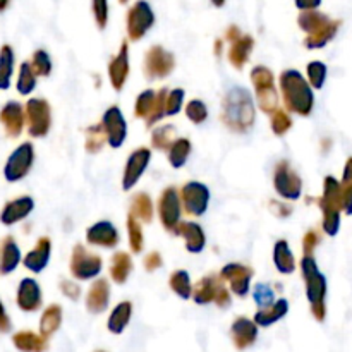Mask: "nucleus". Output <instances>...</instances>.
<instances>
[{
  "label": "nucleus",
  "instance_id": "50",
  "mask_svg": "<svg viewBox=\"0 0 352 352\" xmlns=\"http://www.w3.org/2000/svg\"><path fill=\"white\" fill-rule=\"evenodd\" d=\"M251 82H253L254 89L260 88H267V86H274L275 85V76L272 72V69H268L267 65H254L251 69Z\"/></svg>",
  "mask_w": 352,
  "mask_h": 352
},
{
  "label": "nucleus",
  "instance_id": "40",
  "mask_svg": "<svg viewBox=\"0 0 352 352\" xmlns=\"http://www.w3.org/2000/svg\"><path fill=\"white\" fill-rule=\"evenodd\" d=\"M168 285H170L172 292L175 296H179L181 299L188 301V299L192 298V289L195 285L191 284V277L186 270H175L174 274L168 278Z\"/></svg>",
  "mask_w": 352,
  "mask_h": 352
},
{
  "label": "nucleus",
  "instance_id": "17",
  "mask_svg": "<svg viewBox=\"0 0 352 352\" xmlns=\"http://www.w3.org/2000/svg\"><path fill=\"white\" fill-rule=\"evenodd\" d=\"M86 243L96 248H103V250H113V248L119 246L120 234L110 220H100V222L88 227Z\"/></svg>",
  "mask_w": 352,
  "mask_h": 352
},
{
  "label": "nucleus",
  "instance_id": "42",
  "mask_svg": "<svg viewBox=\"0 0 352 352\" xmlns=\"http://www.w3.org/2000/svg\"><path fill=\"white\" fill-rule=\"evenodd\" d=\"M254 91H256V102L261 112L272 116V113L278 109V103H280V98H278V91L277 88H275V85L267 86V88L254 89Z\"/></svg>",
  "mask_w": 352,
  "mask_h": 352
},
{
  "label": "nucleus",
  "instance_id": "9",
  "mask_svg": "<svg viewBox=\"0 0 352 352\" xmlns=\"http://www.w3.org/2000/svg\"><path fill=\"white\" fill-rule=\"evenodd\" d=\"M34 164V146L30 141L21 143L7 158L3 165V179L7 182H19L30 174Z\"/></svg>",
  "mask_w": 352,
  "mask_h": 352
},
{
  "label": "nucleus",
  "instance_id": "11",
  "mask_svg": "<svg viewBox=\"0 0 352 352\" xmlns=\"http://www.w3.org/2000/svg\"><path fill=\"white\" fill-rule=\"evenodd\" d=\"M157 212L160 223L165 230L174 232L175 227L182 222V201L181 192L175 188H165L160 192V198L157 203Z\"/></svg>",
  "mask_w": 352,
  "mask_h": 352
},
{
  "label": "nucleus",
  "instance_id": "63",
  "mask_svg": "<svg viewBox=\"0 0 352 352\" xmlns=\"http://www.w3.org/2000/svg\"><path fill=\"white\" fill-rule=\"evenodd\" d=\"M119 3H122V6H126V3H129V0H119Z\"/></svg>",
  "mask_w": 352,
  "mask_h": 352
},
{
  "label": "nucleus",
  "instance_id": "41",
  "mask_svg": "<svg viewBox=\"0 0 352 352\" xmlns=\"http://www.w3.org/2000/svg\"><path fill=\"white\" fill-rule=\"evenodd\" d=\"M36 78H38L36 72L33 71L30 62H23V64L19 65V72H17V81H16L17 93L23 96L31 95V93L34 91V88H36V82H38Z\"/></svg>",
  "mask_w": 352,
  "mask_h": 352
},
{
  "label": "nucleus",
  "instance_id": "34",
  "mask_svg": "<svg viewBox=\"0 0 352 352\" xmlns=\"http://www.w3.org/2000/svg\"><path fill=\"white\" fill-rule=\"evenodd\" d=\"M14 64H16V55L10 45L0 47V91H6L10 88L14 76Z\"/></svg>",
  "mask_w": 352,
  "mask_h": 352
},
{
  "label": "nucleus",
  "instance_id": "49",
  "mask_svg": "<svg viewBox=\"0 0 352 352\" xmlns=\"http://www.w3.org/2000/svg\"><path fill=\"white\" fill-rule=\"evenodd\" d=\"M270 127L274 131L275 136H284L287 131H291L292 127V117L289 116L287 110L277 109L274 113L270 116Z\"/></svg>",
  "mask_w": 352,
  "mask_h": 352
},
{
  "label": "nucleus",
  "instance_id": "22",
  "mask_svg": "<svg viewBox=\"0 0 352 352\" xmlns=\"http://www.w3.org/2000/svg\"><path fill=\"white\" fill-rule=\"evenodd\" d=\"M172 234L184 239L188 253L199 254L206 248L205 230H203V227L198 222H186V220H182Z\"/></svg>",
  "mask_w": 352,
  "mask_h": 352
},
{
  "label": "nucleus",
  "instance_id": "15",
  "mask_svg": "<svg viewBox=\"0 0 352 352\" xmlns=\"http://www.w3.org/2000/svg\"><path fill=\"white\" fill-rule=\"evenodd\" d=\"M151 162V150L150 148H138L133 153L127 157L126 167H124L122 174V189L124 191H131L133 188H136L138 182L141 181L143 174L146 172V168L150 167Z\"/></svg>",
  "mask_w": 352,
  "mask_h": 352
},
{
  "label": "nucleus",
  "instance_id": "37",
  "mask_svg": "<svg viewBox=\"0 0 352 352\" xmlns=\"http://www.w3.org/2000/svg\"><path fill=\"white\" fill-rule=\"evenodd\" d=\"M191 141L188 138H177V140L172 143V146L167 150V158L168 164L172 168H182L188 164V158L191 155Z\"/></svg>",
  "mask_w": 352,
  "mask_h": 352
},
{
  "label": "nucleus",
  "instance_id": "10",
  "mask_svg": "<svg viewBox=\"0 0 352 352\" xmlns=\"http://www.w3.org/2000/svg\"><path fill=\"white\" fill-rule=\"evenodd\" d=\"M175 69V57L172 52L164 48L162 45H153L148 48L143 60V72L151 81H160L172 74Z\"/></svg>",
  "mask_w": 352,
  "mask_h": 352
},
{
  "label": "nucleus",
  "instance_id": "38",
  "mask_svg": "<svg viewBox=\"0 0 352 352\" xmlns=\"http://www.w3.org/2000/svg\"><path fill=\"white\" fill-rule=\"evenodd\" d=\"M62 325V308L58 305H50L45 308L40 318V333L43 337H52Z\"/></svg>",
  "mask_w": 352,
  "mask_h": 352
},
{
  "label": "nucleus",
  "instance_id": "48",
  "mask_svg": "<svg viewBox=\"0 0 352 352\" xmlns=\"http://www.w3.org/2000/svg\"><path fill=\"white\" fill-rule=\"evenodd\" d=\"M30 64L33 67V71L36 72L38 78H48L52 74V69H54L50 54L47 50H43V48L34 50V54L31 55Z\"/></svg>",
  "mask_w": 352,
  "mask_h": 352
},
{
  "label": "nucleus",
  "instance_id": "52",
  "mask_svg": "<svg viewBox=\"0 0 352 352\" xmlns=\"http://www.w3.org/2000/svg\"><path fill=\"white\" fill-rule=\"evenodd\" d=\"M253 299L260 309L268 308V306H272L275 302L274 287L268 284H256L254 285V291H253Z\"/></svg>",
  "mask_w": 352,
  "mask_h": 352
},
{
  "label": "nucleus",
  "instance_id": "36",
  "mask_svg": "<svg viewBox=\"0 0 352 352\" xmlns=\"http://www.w3.org/2000/svg\"><path fill=\"white\" fill-rule=\"evenodd\" d=\"M131 215L136 217L141 223H150L155 215V206L150 195L146 192H136L131 201Z\"/></svg>",
  "mask_w": 352,
  "mask_h": 352
},
{
  "label": "nucleus",
  "instance_id": "29",
  "mask_svg": "<svg viewBox=\"0 0 352 352\" xmlns=\"http://www.w3.org/2000/svg\"><path fill=\"white\" fill-rule=\"evenodd\" d=\"M274 265L278 274L291 275L296 272V256L285 239H278L274 246Z\"/></svg>",
  "mask_w": 352,
  "mask_h": 352
},
{
  "label": "nucleus",
  "instance_id": "19",
  "mask_svg": "<svg viewBox=\"0 0 352 352\" xmlns=\"http://www.w3.org/2000/svg\"><path fill=\"white\" fill-rule=\"evenodd\" d=\"M0 124L9 138H19L23 134L24 126H26V113H24V105L19 102H7L0 109Z\"/></svg>",
  "mask_w": 352,
  "mask_h": 352
},
{
  "label": "nucleus",
  "instance_id": "64",
  "mask_svg": "<svg viewBox=\"0 0 352 352\" xmlns=\"http://www.w3.org/2000/svg\"><path fill=\"white\" fill-rule=\"evenodd\" d=\"M96 352H105V351H96Z\"/></svg>",
  "mask_w": 352,
  "mask_h": 352
},
{
  "label": "nucleus",
  "instance_id": "27",
  "mask_svg": "<svg viewBox=\"0 0 352 352\" xmlns=\"http://www.w3.org/2000/svg\"><path fill=\"white\" fill-rule=\"evenodd\" d=\"M253 48L254 38L251 36V34H243V36L237 38L236 41H232L229 47V52H227V57H229V62L232 64V67L241 71V69L250 62Z\"/></svg>",
  "mask_w": 352,
  "mask_h": 352
},
{
  "label": "nucleus",
  "instance_id": "33",
  "mask_svg": "<svg viewBox=\"0 0 352 352\" xmlns=\"http://www.w3.org/2000/svg\"><path fill=\"white\" fill-rule=\"evenodd\" d=\"M340 24H342L340 21L330 19V23L327 24L325 28H322V30L316 31V33H313V34H306L305 47L309 48V50H316V48H323L325 45H329L330 41L336 38Z\"/></svg>",
  "mask_w": 352,
  "mask_h": 352
},
{
  "label": "nucleus",
  "instance_id": "16",
  "mask_svg": "<svg viewBox=\"0 0 352 352\" xmlns=\"http://www.w3.org/2000/svg\"><path fill=\"white\" fill-rule=\"evenodd\" d=\"M129 43L122 41L119 52L110 58L109 65H107L109 81L116 91H122L127 82V78H129Z\"/></svg>",
  "mask_w": 352,
  "mask_h": 352
},
{
  "label": "nucleus",
  "instance_id": "46",
  "mask_svg": "<svg viewBox=\"0 0 352 352\" xmlns=\"http://www.w3.org/2000/svg\"><path fill=\"white\" fill-rule=\"evenodd\" d=\"M327 74H329V67H327L325 62L311 60L306 65V78H308L313 89H322L325 86Z\"/></svg>",
  "mask_w": 352,
  "mask_h": 352
},
{
  "label": "nucleus",
  "instance_id": "24",
  "mask_svg": "<svg viewBox=\"0 0 352 352\" xmlns=\"http://www.w3.org/2000/svg\"><path fill=\"white\" fill-rule=\"evenodd\" d=\"M52 256V241L50 237L43 236L36 241L33 250L23 258V265L33 274H41L50 263Z\"/></svg>",
  "mask_w": 352,
  "mask_h": 352
},
{
  "label": "nucleus",
  "instance_id": "3",
  "mask_svg": "<svg viewBox=\"0 0 352 352\" xmlns=\"http://www.w3.org/2000/svg\"><path fill=\"white\" fill-rule=\"evenodd\" d=\"M299 268H301L302 280L306 285V298L311 306V315L318 322H323L327 316V277L320 272L315 258L308 256V254L301 258Z\"/></svg>",
  "mask_w": 352,
  "mask_h": 352
},
{
  "label": "nucleus",
  "instance_id": "5",
  "mask_svg": "<svg viewBox=\"0 0 352 352\" xmlns=\"http://www.w3.org/2000/svg\"><path fill=\"white\" fill-rule=\"evenodd\" d=\"M274 189L285 201H298L302 196V179L287 160H280L274 168Z\"/></svg>",
  "mask_w": 352,
  "mask_h": 352
},
{
  "label": "nucleus",
  "instance_id": "47",
  "mask_svg": "<svg viewBox=\"0 0 352 352\" xmlns=\"http://www.w3.org/2000/svg\"><path fill=\"white\" fill-rule=\"evenodd\" d=\"M155 102H157V91L155 89H144L138 95L136 102H134V117L138 119H146L153 110Z\"/></svg>",
  "mask_w": 352,
  "mask_h": 352
},
{
  "label": "nucleus",
  "instance_id": "14",
  "mask_svg": "<svg viewBox=\"0 0 352 352\" xmlns=\"http://www.w3.org/2000/svg\"><path fill=\"white\" fill-rule=\"evenodd\" d=\"M253 268L243 263H227L220 270V277L229 285L230 292L237 298H246L250 294L251 280H253Z\"/></svg>",
  "mask_w": 352,
  "mask_h": 352
},
{
  "label": "nucleus",
  "instance_id": "57",
  "mask_svg": "<svg viewBox=\"0 0 352 352\" xmlns=\"http://www.w3.org/2000/svg\"><path fill=\"white\" fill-rule=\"evenodd\" d=\"M143 265H144V268H146L148 272L158 270V268H162V265H164L162 254L158 253V251H151V253H148L146 256H144Z\"/></svg>",
  "mask_w": 352,
  "mask_h": 352
},
{
  "label": "nucleus",
  "instance_id": "20",
  "mask_svg": "<svg viewBox=\"0 0 352 352\" xmlns=\"http://www.w3.org/2000/svg\"><path fill=\"white\" fill-rule=\"evenodd\" d=\"M34 210V199L31 196H19L3 205L2 212H0V223L10 227L16 223L23 222L24 219L31 215Z\"/></svg>",
  "mask_w": 352,
  "mask_h": 352
},
{
  "label": "nucleus",
  "instance_id": "25",
  "mask_svg": "<svg viewBox=\"0 0 352 352\" xmlns=\"http://www.w3.org/2000/svg\"><path fill=\"white\" fill-rule=\"evenodd\" d=\"M110 302V284L105 278H98L91 284L86 294V309L91 315H100L109 308Z\"/></svg>",
  "mask_w": 352,
  "mask_h": 352
},
{
  "label": "nucleus",
  "instance_id": "35",
  "mask_svg": "<svg viewBox=\"0 0 352 352\" xmlns=\"http://www.w3.org/2000/svg\"><path fill=\"white\" fill-rule=\"evenodd\" d=\"M332 17H329L327 14L320 12L318 9L313 10H301L298 16V24L306 34H313L316 31H320L322 28H325L330 23Z\"/></svg>",
  "mask_w": 352,
  "mask_h": 352
},
{
  "label": "nucleus",
  "instance_id": "61",
  "mask_svg": "<svg viewBox=\"0 0 352 352\" xmlns=\"http://www.w3.org/2000/svg\"><path fill=\"white\" fill-rule=\"evenodd\" d=\"M210 2H212V6H213V7H219V9H220V7L226 6L227 0H210Z\"/></svg>",
  "mask_w": 352,
  "mask_h": 352
},
{
  "label": "nucleus",
  "instance_id": "31",
  "mask_svg": "<svg viewBox=\"0 0 352 352\" xmlns=\"http://www.w3.org/2000/svg\"><path fill=\"white\" fill-rule=\"evenodd\" d=\"M289 313V301L287 299H277L272 306L263 309H258L254 315V322L258 327H270L274 323L280 322L285 315Z\"/></svg>",
  "mask_w": 352,
  "mask_h": 352
},
{
  "label": "nucleus",
  "instance_id": "60",
  "mask_svg": "<svg viewBox=\"0 0 352 352\" xmlns=\"http://www.w3.org/2000/svg\"><path fill=\"white\" fill-rule=\"evenodd\" d=\"M241 36H243V33H241V30L236 26V24H232V26L227 28L226 40L229 41V43H232V41H236L237 38H241Z\"/></svg>",
  "mask_w": 352,
  "mask_h": 352
},
{
  "label": "nucleus",
  "instance_id": "2",
  "mask_svg": "<svg viewBox=\"0 0 352 352\" xmlns=\"http://www.w3.org/2000/svg\"><path fill=\"white\" fill-rule=\"evenodd\" d=\"M282 100L289 112L308 117L315 109V89L298 69H285L278 78Z\"/></svg>",
  "mask_w": 352,
  "mask_h": 352
},
{
  "label": "nucleus",
  "instance_id": "13",
  "mask_svg": "<svg viewBox=\"0 0 352 352\" xmlns=\"http://www.w3.org/2000/svg\"><path fill=\"white\" fill-rule=\"evenodd\" d=\"M102 126L107 134V144L112 150H119L127 140V122L122 110L117 105L109 107L102 117Z\"/></svg>",
  "mask_w": 352,
  "mask_h": 352
},
{
  "label": "nucleus",
  "instance_id": "23",
  "mask_svg": "<svg viewBox=\"0 0 352 352\" xmlns=\"http://www.w3.org/2000/svg\"><path fill=\"white\" fill-rule=\"evenodd\" d=\"M223 287H226V280L220 277V274L206 275V277L199 278V282L192 289V301L196 305H210V302H215L217 296H219V292Z\"/></svg>",
  "mask_w": 352,
  "mask_h": 352
},
{
  "label": "nucleus",
  "instance_id": "59",
  "mask_svg": "<svg viewBox=\"0 0 352 352\" xmlns=\"http://www.w3.org/2000/svg\"><path fill=\"white\" fill-rule=\"evenodd\" d=\"M299 10H313L322 6V0H294Z\"/></svg>",
  "mask_w": 352,
  "mask_h": 352
},
{
  "label": "nucleus",
  "instance_id": "8",
  "mask_svg": "<svg viewBox=\"0 0 352 352\" xmlns=\"http://www.w3.org/2000/svg\"><path fill=\"white\" fill-rule=\"evenodd\" d=\"M155 21H157V17H155V12L153 9H151L150 2H146V0H136V2L129 7L126 16V30L129 40H143L144 34L155 26Z\"/></svg>",
  "mask_w": 352,
  "mask_h": 352
},
{
  "label": "nucleus",
  "instance_id": "28",
  "mask_svg": "<svg viewBox=\"0 0 352 352\" xmlns=\"http://www.w3.org/2000/svg\"><path fill=\"white\" fill-rule=\"evenodd\" d=\"M12 344L21 352H45L48 349L47 337L31 332V330H21V332L14 333Z\"/></svg>",
  "mask_w": 352,
  "mask_h": 352
},
{
  "label": "nucleus",
  "instance_id": "62",
  "mask_svg": "<svg viewBox=\"0 0 352 352\" xmlns=\"http://www.w3.org/2000/svg\"><path fill=\"white\" fill-rule=\"evenodd\" d=\"M9 3H10V0H0V12H3V10L7 9V7H9Z\"/></svg>",
  "mask_w": 352,
  "mask_h": 352
},
{
  "label": "nucleus",
  "instance_id": "45",
  "mask_svg": "<svg viewBox=\"0 0 352 352\" xmlns=\"http://www.w3.org/2000/svg\"><path fill=\"white\" fill-rule=\"evenodd\" d=\"M127 237H129V248L134 254L143 253L144 250V236L141 229V222L129 213L127 217Z\"/></svg>",
  "mask_w": 352,
  "mask_h": 352
},
{
  "label": "nucleus",
  "instance_id": "12",
  "mask_svg": "<svg viewBox=\"0 0 352 352\" xmlns=\"http://www.w3.org/2000/svg\"><path fill=\"white\" fill-rule=\"evenodd\" d=\"M182 208L189 217H203L208 212L210 206V189L208 186L199 181H189L181 188Z\"/></svg>",
  "mask_w": 352,
  "mask_h": 352
},
{
  "label": "nucleus",
  "instance_id": "39",
  "mask_svg": "<svg viewBox=\"0 0 352 352\" xmlns=\"http://www.w3.org/2000/svg\"><path fill=\"white\" fill-rule=\"evenodd\" d=\"M175 140H177V129L172 124H162V126L155 127L151 133V148L167 151Z\"/></svg>",
  "mask_w": 352,
  "mask_h": 352
},
{
  "label": "nucleus",
  "instance_id": "56",
  "mask_svg": "<svg viewBox=\"0 0 352 352\" xmlns=\"http://www.w3.org/2000/svg\"><path fill=\"white\" fill-rule=\"evenodd\" d=\"M60 291L71 301H78L81 298V285H78V282L72 280H62L60 282Z\"/></svg>",
  "mask_w": 352,
  "mask_h": 352
},
{
  "label": "nucleus",
  "instance_id": "7",
  "mask_svg": "<svg viewBox=\"0 0 352 352\" xmlns=\"http://www.w3.org/2000/svg\"><path fill=\"white\" fill-rule=\"evenodd\" d=\"M26 129L31 138H45L52 129V107L45 98H30L24 105Z\"/></svg>",
  "mask_w": 352,
  "mask_h": 352
},
{
  "label": "nucleus",
  "instance_id": "18",
  "mask_svg": "<svg viewBox=\"0 0 352 352\" xmlns=\"http://www.w3.org/2000/svg\"><path fill=\"white\" fill-rule=\"evenodd\" d=\"M16 302L19 306L21 311L24 313H34L41 308L43 305V294H41V287L34 278L24 277L17 285L16 292Z\"/></svg>",
  "mask_w": 352,
  "mask_h": 352
},
{
  "label": "nucleus",
  "instance_id": "26",
  "mask_svg": "<svg viewBox=\"0 0 352 352\" xmlns=\"http://www.w3.org/2000/svg\"><path fill=\"white\" fill-rule=\"evenodd\" d=\"M23 263V254L12 236L3 237L0 243V275H10Z\"/></svg>",
  "mask_w": 352,
  "mask_h": 352
},
{
  "label": "nucleus",
  "instance_id": "44",
  "mask_svg": "<svg viewBox=\"0 0 352 352\" xmlns=\"http://www.w3.org/2000/svg\"><path fill=\"white\" fill-rule=\"evenodd\" d=\"M107 144V134L105 129H103L102 122L93 124L86 129V141L85 148L88 153H98L102 151V148Z\"/></svg>",
  "mask_w": 352,
  "mask_h": 352
},
{
  "label": "nucleus",
  "instance_id": "54",
  "mask_svg": "<svg viewBox=\"0 0 352 352\" xmlns=\"http://www.w3.org/2000/svg\"><path fill=\"white\" fill-rule=\"evenodd\" d=\"M91 12L96 26H98L100 30H105L107 24H109L110 16L109 0H91Z\"/></svg>",
  "mask_w": 352,
  "mask_h": 352
},
{
  "label": "nucleus",
  "instance_id": "55",
  "mask_svg": "<svg viewBox=\"0 0 352 352\" xmlns=\"http://www.w3.org/2000/svg\"><path fill=\"white\" fill-rule=\"evenodd\" d=\"M320 243H322V236H320L318 230H308V232L305 234V237H302V251H305V254L313 256V253H315V250L318 248Z\"/></svg>",
  "mask_w": 352,
  "mask_h": 352
},
{
  "label": "nucleus",
  "instance_id": "43",
  "mask_svg": "<svg viewBox=\"0 0 352 352\" xmlns=\"http://www.w3.org/2000/svg\"><path fill=\"white\" fill-rule=\"evenodd\" d=\"M340 195H342V212L346 215H352V157L347 158L346 165H344Z\"/></svg>",
  "mask_w": 352,
  "mask_h": 352
},
{
  "label": "nucleus",
  "instance_id": "32",
  "mask_svg": "<svg viewBox=\"0 0 352 352\" xmlns=\"http://www.w3.org/2000/svg\"><path fill=\"white\" fill-rule=\"evenodd\" d=\"M131 316H133V305L129 301H122L112 309L109 316V322H107V329L112 333L119 336L124 330L127 329L131 322Z\"/></svg>",
  "mask_w": 352,
  "mask_h": 352
},
{
  "label": "nucleus",
  "instance_id": "4",
  "mask_svg": "<svg viewBox=\"0 0 352 352\" xmlns=\"http://www.w3.org/2000/svg\"><path fill=\"white\" fill-rule=\"evenodd\" d=\"M322 208L323 232L336 237L340 229V215H342V195H340V181L333 175H327L323 181V192L320 198Z\"/></svg>",
  "mask_w": 352,
  "mask_h": 352
},
{
  "label": "nucleus",
  "instance_id": "58",
  "mask_svg": "<svg viewBox=\"0 0 352 352\" xmlns=\"http://www.w3.org/2000/svg\"><path fill=\"white\" fill-rule=\"evenodd\" d=\"M10 329H12V323H10L9 315L6 311V306L0 301V333L10 332Z\"/></svg>",
  "mask_w": 352,
  "mask_h": 352
},
{
  "label": "nucleus",
  "instance_id": "6",
  "mask_svg": "<svg viewBox=\"0 0 352 352\" xmlns=\"http://www.w3.org/2000/svg\"><path fill=\"white\" fill-rule=\"evenodd\" d=\"M69 270L76 280H93L102 274L103 260L102 256L86 250L82 244H76L71 254V261H69Z\"/></svg>",
  "mask_w": 352,
  "mask_h": 352
},
{
  "label": "nucleus",
  "instance_id": "1",
  "mask_svg": "<svg viewBox=\"0 0 352 352\" xmlns=\"http://www.w3.org/2000/svg\"><path fill=\"white\" fill-rule=\"evenodd\" d=\"M220 119L234 133H248L254 126V119H256L253 95L243 86L230 88L223 96Z\"/></svg>",
  "mask_w": 352,
  "mask_h": 352
},
{
  "label": "nucleus",
  "instance_id": "21",
  "mask_svg": "<svg viewBox=\"0 0 352 352\" xmlns=\"http://www.w3.org/2000/svg\"><path fill=\"white\" fill-rule=\"evenodd\" d=\"M230 339L237 351L250 349L258 339V325L254 320L246 318V316H237L230 327Z\"/></svg>",
  "mask_w": 352,
  "mask_h": 352
},
{
  "label": "nucleus",
  "instance_id": "30",
  "mask_svg": "<svg viewBox=\"0 0 352 352\" xmlns=\"http://www.w3.org/2000/svg\"><path fill=\"white\" fill-rule=\"evenodd\" d=\"M133 274V258L126 251H117L110 260V278L116 284H126Z\"/></svg>",
  "mask_w": 352,
  "mask_h": 352
},
{
  "label": "nucleus",
  "instance_id": "53",
  "mask_svg": "<svg viewBox=\"0 0 352 352\" xmlns=\"http://www.w3.org/2000/svg\"><path fill=\"white\" fill-rule=\"evenodd\" d=\"M184 98H186V91L182 88L168 89L167 117H174L177 116V113H181V110L184 109Z\"/></svg>",
  "mask_w": 352,
  "mask_h": 352
},
{
  "label": "nucleus",
  "instance_id": "51",
  "mask_svg": "<svg viewBox=\"0 0 352 352\" xmlns=\"http://www.w3.org/2000/svg\"><path fill=\"white\" fill-rule=\"evenodd\" d=\"M184 110L186 117H188L192 124H196V126H199V124H203L208 119V107H206L205 102H201V100L198 98L191 100V102L184 107Z\"/></svg>",
  "mask_w": 352,
  "mask_h": 352
}]
</instances>
